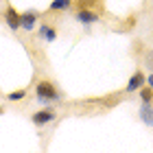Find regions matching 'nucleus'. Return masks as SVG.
<instances>
[{
	"instance_id": "obj_1",
	"label": "nucleus",
	"mask_w": 153,
	"mask_h": 153,
	"mask_svg": "<svg viewBox=\"0 0 153 153\" xmlns=\"http://www.w3.org/2000/svg\"><path fill=\"white\" fill-rule=\"evenodd\" d=\"M35 99H37L39 105H48V103H53V101H59L61 94H59V90H57V85H55L53 81L42 79L35 85Z\"/></svg>"
},
{
	"instance_id": "obj_2",
	"label": "nucleus",
	"mask_w": 153,
	"mask_h": 153,
	"mask_svg": "<svg viewBox=\"0 0 153 153\" xmlns=\"http://www.w3.org/2000/svg\"><path fill=\"white\" fill-rule=\"evenodd\" d=\"M74 20L88 29V26L101 22V16H99V11H94V9H76L74 11Z\"/></svg>"
},
{
	"instance_id": "obj_3",
	"label": "nucleus",
	"mask_w": 153,
	"mask_h": 153,
	"mask_svg": "<svg viewBox=\"0 0 153 153\" xmlns=\"http://www.w3.org/2000/svg\"><path fill=\"white\" fill-rule=\"evenodd\" d=\"M37 20H39V11H35V9L22 11V13H20V29L33 31V29H35V24H37Z\"/></svg>"
},
{
	"instance_id": "obj_4",
	"label": "nucleus",
	"mask_w": 153,
	"mask_h": 153,
	"mask_svg": "<svg viewBox=\"0 0 153 153\" xmlns=\"http://www.w3.org/2000/svg\"><path fill=\"white\" fill-rule=\"evenodd\" d=\"M55 118H57V116H55L53 109H39V112H35L31 116V123L35 125V127H46V125L53 123Z\"/></svg>"
},
{
	"instance_id": "obj_5",
	"label": "nucleus",
	"mask_w": 153,
	"mask_h": 153,
	"mask_svg": "<svg viewBox=\"0 0 153 153\" xmlns=\"http://www.w3.org/2000/svg\"><path fill=\"white\" fill-rule=\"evenodd\" d=\"M144 83H147V76H144V72L142 70H136L134 74L129 76V81H127V85H125V92H138V90H140Z\"/></svg>"
},
{
	"instance_id": "obj_6",
	"label": "nucleus",
	"mask_w": 153,
	"mask_h": 153,
	"mask_svg": "<svg viewBox=\"0 0 153 153\" xmlns=\"http://www.w3.org/2000/svg\"><path fill=\"white\" fill-rule=\"evenodd\" d=\"M4 22L11 31H20V11H16L11 4H7L4 9Z\"/></svg>"
},
{
	"instance_id": "obj_7",
	"label": "nucleus",
	"mask_w": 153,
	"mask_h": 153,
	"mask_svg": "<svg viewBox=\"0 0 153 153\" xmlns=\"http://www.w3.org/2000/svg\"><path fill=\"white\" fill-rule=\"evenodd\" d=\"M37 37L44 39V42H48V44H53V42L57 39V29L51 26V24H44V22H42V26L37 29Z\"/></svg>"
},
{
	"instance_id": "obj_8",
	"label": "nucleus",
	"mask_w": 153,
	"mask_h": 153,
	"mask_svg": "<svg viewBox=\"0 0 153 153\" xmlns=\"http://www.w3.org/2000/svg\"><path fill=\"white\" fill-rule=\"evenodd\" d=\"M138 114H140V120H142L144 125L153 127V103H142Z\"/></svg>"
},
{
	"instance_id": "obj_9",
	"label": "nucleus",
	"mask_w": 153,
	"mask_h": 153,
	"mask_svg": "<svg viewBox=\"0 0 153 153\" xmlns=\"http://www.w3.org/2000/svg\"><path fill=\"white\" fill-rule=\"evenodd\" d=\"M74 2L76 9H94V11L103 9V0H74Z\"/></svg>"
},
{
	"instance_id": "obj_10",
	"label": "nucleus",
	"mask_w": 153,
	"mask_h": 153,
	"mask_svg": "<svg viewBox=\"0 0 153 153\" xmlns=\"http://www.w3.org/2000/svg\"><path fill=\"white\" fill-rule=\"evenodd\" d=\"M72 7V0H53L48 9L51 11H68Z\"/></svg>"
},
{
	"instance_id": "obj_11",
	"label": "nucleus",
	"mask_w": 153,
	"mask_h": 153,
	"mask_svg": "<svg viewBox=\"0 0 153 153\" xmlns=\"http://www.w3.org/2000/svg\"><path fill=\"white\" fill-rule=\"evenodd\" d=\"M138 94H140V99H142V103H153V90L144 83V85L138 90Z\"/></svg>"
},
{
	"instance_id": "obj_12",
	"label": "nucleus",
	"mask_w": 153,
	"mask_h": 153,
	"mask_svg": "<svg viewBox=\"0 0 153 153\" xmlns=\"http://www.w3.org/2000/svg\"><path fill=\"white\" fill-rule=\"evenodd\" d=\"M7 99H9L11 103L24 101V99H26V90H24V88H22V90H13V92H9V94H7Z\"/></svg>"
},
{
	"instance_id": "obj_13",
	"label": "nucleus",
	"mask_w": 153,
	"mask_h": 153,
	"mask_svg": "<svg viewBox=\"0 0 153 153\" xmlns=\"http://www.w3.org/2000/svg\"><path fill=\"white\" fill-rule=\"evenodd\" d=\"M147 68H153V51L147 53Z\"/></svg>"
},
{
	"instance_id": "obj_14",
	"label": "nucleus",
	"mask_w": 153,
	"mask_h": 153,
	"mask_svg": "<svg viewBox=\"0 0 153 153\" xmlns=\"http://www.w3.org/2000/svg\"><path fill=\"white\" fill-rule=\"evenodd\" d=\"M147 85H149V88H151V90H153V72H151V74H149V76H147Z\"/></svg>"
}]
</instances>
